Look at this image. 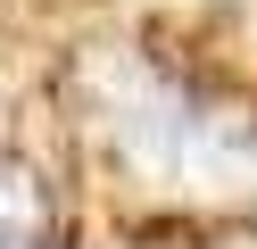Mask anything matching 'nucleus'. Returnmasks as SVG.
Segmentation results:
<instances>
[{"label":"nucleus","instance_id":"obj_1","mask_svg":"<svg viewBox=\"0 0 257 249\" xmlns=\"http://www.w3.org/2000/svg\"><path fill=\"white\" fill-rule=\"evenodd\" d=\"M42 232H50L42 191L17 175V166H0V249H42Z\"/></svg>","mask_w":257,"mask_h":249}]
</instances>
